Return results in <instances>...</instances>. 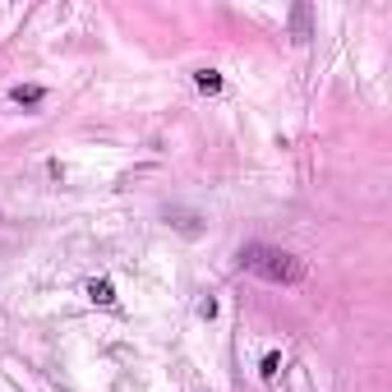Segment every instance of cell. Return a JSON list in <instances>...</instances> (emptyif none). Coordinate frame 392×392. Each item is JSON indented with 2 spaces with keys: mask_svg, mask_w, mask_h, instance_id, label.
<instances>
[{
  "mask_svg": "<svg viewBox=\"0 0 392 392\" xmlns=\"http://www.w3.org/2000/svg\"><path fill=\"white\" fill-rule=\"evenodd\" d=\"M88 300H93V305H115L111 282H106V277H93V282H88Z\"/></svg>",
  "mask_w": 392,
  "mask_h": 392,
  "instance_id": "obj_3",
  "label": "cell"
},
{
  "mask_svg": "<svg viewBox=\"0 0 392 392\" xmlns=\"http://www.w3.org/2000/svg\"><path fill=\"white\" fill-rule=\"evenodd\" d=\"M309 5H296L291 9V33H296V42H309Z\"/></svg>",
  "mask_w": 392,
  "mask_h": 392,
  "instance_id": "obj_4",
  "label": "cell"
},
{
  "mask_svg": "<svg viewBox=\"0 0 392 392\" xmlns=\"http://www.w3.org/2000/svg\"><path fill=\"white\" fill-rule=\"evenodd\" d=\"M199 314H203V319H217V300L203 296V300H199Z\"/></svg>",
  "mask_w": 392,
  "mask_h": 392,
  "instance_id": "obj_7",
  "label": "cell"
},
{
  "mask_svg": "<svg viewBox=\"0 0 392 392\" xmlns=\"http://www.w3.org/2000/svg\"><path fill=\"white\" fill-rule=\"evenodd\" d=\"M277 369H282V351H268V356L259 360V374H263V378L272 383V378H277Z\"/></svg>",
  "mask_w": 392,
  "mask_h": 392,
  "instance_id": "obj_6",
  "label": "cell"
},
{
  "mask_svg": "<svg viewBox=\"0 0 392 392\" xmlns=\"http://www.w3.org/2000/svg\"><path fill=\"white\" fill-rule=\"evenodd\" d=\"M9 97H14L19 106H37L46 97V88L42 83H19V88H9Z\"/></svg>",
  "mask_w": 392,
  "mask_h": 392,
  "instance_id": "obj_2",
  "label": "cell"
},
{
  "mask_svg": "<svg viewBox=\"0 0 392 392\" xmlns=\"http://www.w3.org/2000/svg\"><path fill=\"white\" fill-rule=\"evenodd\" d=\"M194 83H199V93H222V74L217 70H194Z\"/></svg>",
  "mask_w": 392,
  "mask_h": 392,
  "instance_id": "obj_5",
  "label": "cell"
},
{
  "mask_svg": "<svg viewBox=\"0 0 392 392\" xmlns=\"http://www.w3.org/2000/svg\"><path fill=\"white\" fill-rule=\"evenodd\" d=\"M240 268L259 272L263 282H277V287H300L305 282V263L296 259L291 249H277V244H244L240 249Z\"/></svg>",
  "mask_w": 392,
  "mask_h": 392,
  "instance_id": "obj_1",
  "label": "cell"
}]
</instances>
